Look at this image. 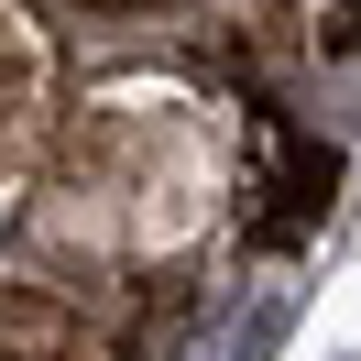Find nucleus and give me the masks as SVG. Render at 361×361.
Here are the masks:
<instances>
[{
	"mask_svg": "<svg viewBox=\"0 0 361 361\" xmlns=\"http://www.w3.org/2000/svg\"><path fill=\"white\" fill-rule=\"evenodd\" d=\"M339 197V154L329 142H285V164H274V208L252 219V241H307L317 219H329Z\"/></svg>",
	"mask_w": 361,
	"mask_h": 361,
	"instance_id": "nucleus-1",
	"label": "nucleus"
},
{
	"mask_svg": "<svg viewBox=\"0 0 361 361\" xmlns=\"http://www.w3.org/2000/svg\"><path fill=\"white\" fill-rule=\"evenodd\" d=\"M285 329H295V295H263V317L241 329V361H274V350H285Z\"/></svg>",
	"mask_w": 361,
	"mask_h": 361,
	"instance_id": "nucleus-2",
	"label": "nucleus"
},
{
	"mask_svg": "<svg viewBox=\"0 0 361 361\" xmlns=\"http://www.w3.org/2000/svg\"><path fill=\"white\" fill-rule=\"evenodd\" d=\"M317 55H361V0H339V11H317Z\"/></svg>",
	"mask_w": 361,
	"mask_h": 361,
	"instance_id": "nucleus-3",
	"label": "nucleus"
}]
</instances>
